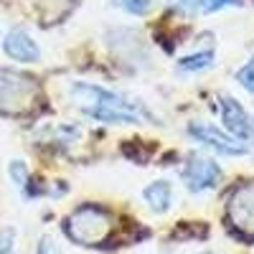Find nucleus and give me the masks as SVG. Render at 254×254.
<instances>
[{
  "label": "nucleus",
  "mask_w": 254,
  "mask_h": 254,
  "mask_svg": "<svg viewBox=\"0 0 254 254\" xmlns=\"http://www.w3.org/2000/svg\"><path fill=\"white\" fill-rule=\"evenodd\" d=\"M188 132H190V137H196L198 142L214 147V150L221 153V155H244L247 153L244 142H237L234 137H229L226 132L216 130V127L208 125V122H190Z\"/></svg>",
  "instance_id": "nucleus-5"
},
{
  "label": "nucleus",
  "mask_w": 254,
  "mask_h": 254,
  "mask_svg": "<svg viewBox=\"0 0 254 254\" xmlns=\"http://www.w3.org/2000/svg\"><path fill=\"white\" fill-rule=\"evenodd\" d=\"M36 254H61V249H59V244L51 237H44L38 242V247H36Z\"/></svg>",
  "instance_id": "nucleus-16"
},
{
  "label": "nucleus",
  "mask_w": 254,
  "mask_h": 254,
  "mask_svg": "<svg viewBox=\"0 0 254 254\" xmlns=\"http://www.w3.org/2000/svg\"><path fill=\"white\" fill-rule=\"evenodd\" d=\"M71 94L79 99V104H84V112L87 110H112V112H127V115H147L142 110V104L127 99L112 89H104V87H94V84H74Z\"/></svg>",
  "instance_id": "nucleus-2"
},
{
  "label": "nucleus",
  "mask_w": 254,
  "mask_h": 254,
  "mask_svg": "<svg viewBox=\"0 0 254 254\" xmlns=\"http://www.w3.org/2000/svg\"><path fill=\"white\" fill-rule=\"evenodd\" d=\"M142 198L147 201L155 214H165L168 208H171V201H173V186L168 181H153L142 190Z\"/></svg>",
  "instance_id": "nucleus-9"
},
{
  "label": "nucleus",
  "mask_w": 254,
  "mask_h": 254,
  "mask_svg": "<svg viewBox=\"0 0 254 254\" xmlns=\"http://www.w3.org/2000/svg\"><path fill=\"white\" fill-rule=\"evenodd\" d=\"M183 183L190 193H203V190L214 188L221 181V168L214 160L206 158H193L186 168H183Z\"/></svg>",
  "instance_id": "nucleus-6"
},
{
  "label": "nucleus",
  "mask_w": 254,
  "mask_h": 254,
  "mask_svg": "<svg viewBox=\"0 0 254 254\" xmlns=\"http://www.w3.org/2000/svg\"><path fill=\"white\" fill-rule=\"evenodd\" d=\"M242 0H201V13H216L221 8H239Z\"/></svg>",
  "instance_id": "nucleus-14"
},
{
  "label": "nucleus",
  "mask_w": 254,
  "mask_h": 254,
  "mask_svg": "<svg viewBox=\"0 0 254 254\" xmlns=\"http://www.w3.org/2000/svg\"><path fill=\"white\" fill-rule=\"evenodd\" d=\"M214 64V54L211 51H198V54H190V56H183L178 61V69L181 71H203Z\"/></svg>",
  "instance_id": "nucleus-10"
},
{
  "label": "nucleus",
  "mask_w": 254,
  "mask_h": 254,
  "mask_svg": "<svg viewBox=\"0 0 254 254\" xmlns=\"http://www.w3.org/2000/svg\"><path fill=\"white\" fill-rule=\"evenodd\" d=\"M219 107H221V122L234 135V140H249L254 135V122H249L244 107L234 97H221Z\"/></svg>",
  "instance_id": "nucleus-7"
},
{
  "label": "nucleus",
  "mask_w": 254,
  "mask_h": 254,
  "mask_svg": "<svg viewBox=\"0 0 254 254\" xmlns=\"http://www.w3.org/2000/svg\"><path fill=\"white\" fill-rule=\"evenodd\" d=\"M112 216L102 206L84 203L66 219V234L81 247H94L112 234Z\"/></svg>",
  "instance_id": "nucleus-1"
},
{
  "label": "nucleus",
  "mask_w": 254,
  "mask_h": 254,
  "mask_svg": "<svg viewBox=\"0 0 254 254\" xmlns=\"http://www.w3.org/2000/svg\"><path fill=\"white\" fill-rule=\"evenodd\" d=\"M36 99V84L31 76L10 69H0V110L8 115L26 112Z\"/></svg>",
  "instance_id": "nucleus-3"
},
{
  "label": "nucleus",
  "mask_w": 254,
  "mask_h": 254,
  "mask_svg": "<svg viewBox=\"0 0 254 254\" xmlns=\"http://www.w3.org/2000/svg\"><path fill=\"white\" fill-rule=\"evenodd\" d=\"M15 249V229H0V254H13Z\"/></svg>",
  "instance_id": "nucleus-15"
},
{
  "label": "nucleus",
  "mask_w": 254,
  "mask_h": 254,
  "mask_svg": "<svg viewBox=\"0 0 254 254\" xmlns=\"http://www.w3.org/2000/svg\"><path fill=\"white\" fill-rule=\"evenodd\" d=\"M229 219L239 231L254 237V183H244L231 193Z\"/></svg>",
  "instance_id": "nucleus-4"
},
{
  "label": "nucleus",
  "mask_w": 254,
  "mask_h": 254,
  "mask_svg": "<svg viewBox=\"0 0 254 254\" xmlns=\"http://www.w3.org/2000/svg\"><path fill=\"white\" fill-rule=\"evenodd\" d=\"M8 176H10V181H13L18 188H26V186H28V178H31L28 165H26L23 160H10V165H8Z\"/></svg>",
  "instance_id": "nucleus-11"
},
{
  "label": "nucleus",
  "mask_w": 254,
  "mask_h": 254,
  "mask_svg": "<svg viewBox=\"0 0 254 254\" xmlns=\"http://www.w3.org/2000/svg\"><path fill=\"white\" fill-rule=\"evenodd\" d=\"M3 51H5V56H10L13 61H20V64H36L41 59L38 44L26 31H20V28L10 31L3 38Z\"/></svg>",
  "instance_id": "nucleus-8"
},
{
  "label": "nucleus",
  "mask_w": 254,
  "mask_h": 254,
  "mask_svg": "<svg viewBox=\"0 0 254 254\" xmlns=\"http://www.w3.org/2000/svg\"><path fill=\"white\" fill-rule=\"evenodd\" d=\"M237 81L242 84V87L247 89V92H252L254 94V56L244 64V66L237 71Z\"/></svg>",
  "instance_id": "nucleus-13"
},
{
  "label": "nucleus",
  "mask_w": 254,
  "mask_h": 254,
  "mask_svg": "<svg viewBox=\"0 0 254 254\" xmlns=\"http://www.w3.org/2000/svg\"><path fill=\"white\" fill-rule=\"evenodd\" d=\"M112 3L130 15H145L153 8V0H112Z\"/></svg>",
  "instance_id": "nucleus-12"
},
{
  "label": "nucleus",
  "mask_w": 254,
  "mask_h": 254,
  "mask_svg": "<svg viewBox=\"0 0 254 254\" xmlns=\"http://www.w3.org/2000/svg\"><path fill=\"white\" fill-rule=\"evenodd\" d=\"M171 5L186 13H193V10H201V0H171Z\"/></svg>",
  "instance_id": "nucleus-17"
}]
</instances>
